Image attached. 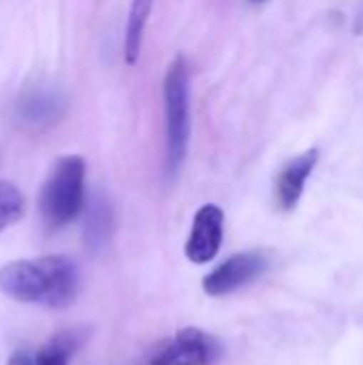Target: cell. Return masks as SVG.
I'll list each match as a JSON object with an SVG mask.
<instances>
[{
	"mask_svg": "<svg viewBox=\"0 0 363 365\" xmlns=\"http://www.w3.org/2000/svg\"><path fill=\"white\" fill-rule=\"evenodd\" d=\"M0 291L21 304L68 308L79 293V269L64 255L13 261L0 269Z\"/></svg>",
	"mask_w": 363,
	"mask_h": 365,
	"instance_id": "obj_1",
	"label": "cell"
},
{
	"mask_svg": "<svg viewBox=\"0 0 363 365\" xmlns=\"http://www.w3.org/2000/svg\"><path fill=\"white\" fill-rule=\"evenodd\" d=\"M165 98V171L175 178L188 154L190 139V96H188V64L184 56H175L167 66L163 81Z\"/></svg>",
	"mask_w": 363,
	"mask_h": 365,
	"instance_id": "obj_2",
	"label": "cell"
},
{
	"mask_svg": "<svg viewBox=\"0 0 363 365\" xmlns=\"http://www.w3.org/2000/svg\"><path fill=\"white\" fill-rule=\"evenodd\" d=\"M86 203V160L68 154L56 160L39 195V207L49 229L73 222Z\"/></svg>",
	"mask_w": 363,
	"mask_h": 365,
	"instance_id": "obj_3",
	"label": "cell"
},
{
	"mask_svg": "<svg viewBox=\"0 0 363 365\" xmlns=\"http://www.w3.org/2000/svg\"><path fill=\"white\" fill-rule=\"evenodd\" d=\"M270 265L272 261L265 250L237 252L203 278V291L212 297L231 295L237 289L259 280L270 269Z\"/></svg>",
	"mask_w": 363,
	"mask_h": 365,
	"instance_id": "obj_4",
	"label": "cell"
},
{
	"mask_svg": "<svg viewBox=\"0 0 363 365\" xmlns=\"http://www.w3.org/2000/svg\"><path fill=\"white\" fill-rule=\"evenodd\" d=\"M220 353L223 346L212 334L186 327L154 353L150 365H212L218 361Z\"/></svg>",
	"mask_w": 363,
	"mask_h": 365,
	"instance_id": "obj_5",
	"label": "cell"
},
{
	"mask_svg": "<svg viewBox=\"0 0 363 365\" xmlns=\"http://www.w3.org/2000/svg\"><path fill=\"white\" fill-rule=\"evenodd\" d=\"M223 233H225L223 210L214 203L199 207V212L195 214V220H193L190 235L184 246L186 259L195 265L210 263L220 250Z\"/></svg>",
	"mask_w": 363,
	"mask_h": 365,
	"instance_id": "obj_6",
	"label": "cell"
},
{
	"mask_svg": "<svg viewBox=\"0 0 363 365\" xmlns=\"http://www.w3.org/2000/svg\"><path fill=\"white\" fill-rule=\"evenodd\" d=\"M64 113V98L58 90L47 86H32L21 92L15 105L17 122L26 128H47L56 124Z\"/></svg>",
	"mask_w": 363,
	"mask_h": 365,
	"instance_id": "obj_7",
	"label": "cell"
},
{
	"mask_svg": "<svg viewBox=\"0 0 363 365\" xmlns=\"http://www.w3.org/2000/svg\"><path fill=\"white\" fill-rule=\"evenodd\" d=\"M317 163H319V150L312 148L295 156L280 169L278 180H276V203L282 212H291L297 207L304 195L306 182L312 175Z\"/></svg>",
	"mask_w": 363,
	"mask_h": 365,
	"instance_id": "obj_8",
	"label": "cell"
},
{
	"mask_svg": "<svg viewBox=\"0 0 363 365\" xmlns=\"http://www.w3.org/2000/svg\"><path fill=\"white\" fill-rule=\"evenodd\" d=\"M113 229V212L109 201L103 195H96L86 212V225H83V240L90 250H98L107 244Z\"/></svg>",
	"mask_w": 363,
	"mask_h": 365,
	"instance_id": "obj_9",
	"label": "cell"
},
{
	"mask_svg": "<svg viewBox=\"0 0 363 365\" xmlns=\"http://www.w3.org/2000/svg\"><path fill=\"white\" fill-rule=\"evenodd\" d=\"M81 340L77 338L75 331H64L56 336L49 344H45L41 351L34 353V364L36 365H68V359L75 355L79 349Z\"/></svg>",
	"mask_w": 363,
	"mask_h": 365,
	"instance_id": "obj_10",
	"label": "cell"
},
{
	"mask_svg": "<svg viewBox=\"0 0 363 365\" xmlns=\"http://www.w3.org/2000/svg\"><path fill=\"white\" fill-rule=\"evenodd\" d=\"M26 201L19 188L11 182L0 180V231L15 225L24 214Z\"/></svg>",
	"mask_w": 363,
	"mask_h": 365,
	"instance_id": "obj_11",
	"label": "cell"
},
{
	"mask_svg": "<svg viewBox=\"0 0 363 365\" xmlns=\"http://www.w3.org/2000/svg\"><path fill=\"white\" fill-rule=\"evenodd\" d=\"M152 4H154V0H133L128 15L133 19H137V21H148L150 11H152Z\"/></svg>",
	"mask_w": 363,
	"mask_h": 365,
	"instance_id": "obj_12",
	"label": "cell"
},
{
	"mask_svg": "<svg viewBox=\"0 0 363 365\" xmlns=\"http://www.w3.org/2000/svg\"><path fill=\"white\" fill-rule=\"evenodd\" d=\"M6 365H36L34 364V353L30 351H17L9 357Z\"/></svg>",
	"mask_w": 363,
	"mask_h": 365,
	"instance_id": "obj_13",
	"label": "cell"
}]
</instances>
